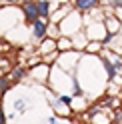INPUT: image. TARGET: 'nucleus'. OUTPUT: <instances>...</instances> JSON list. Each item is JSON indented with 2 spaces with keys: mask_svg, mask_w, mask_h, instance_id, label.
<instances>
[{
  "mask_svg": "<svg viewBox=\"0 0 122 124\" xmlns=\"http://www.w3.org/2000/svg\"><path fill=\"white\" fill-rule=\"evenodd\" d=\"M22 10H24V16H26V22L28 24H36L38 20H40V14H38V6L36 2H24L22 4Z\"/></svg>",
  "mask_w": 122,
  "mask_h": 124,
  "instance_id": "1",
  "label": "nucleus"
},
{
  "mask_svg": "<svg viewBox=\"0 0 122 124\" xmlns=\"http://www.w3.org/2000/svg\"><path fill=\"white\" fill-rule=\"evenodd\" d=\"M32 30H34V36H36V38H44V34H46V30H48V22L44 20V18H40V20L32 26Z\"/></svg>",
  "mask_w": 122,
  "mask_h": 124,
  "instance_id": "2",
  "label": "nucleus"
},
{
  "mask_svg": "<svg viewBox=\"0 0 122 124\" xmlns=\"http://www.w3.org/2000/svg\"><path fill=\"white\" fill-rule=\"evenodd\" d=\"M74 4H76L78 10H90V8H96L100 2H98V0H76Z\"/></svg>",
  "mask_w": 122,
  "mask_h": 124,
  "instance_id": "3",
  "label": "nucleus"
},
{
  "mask_svg": "<svg viewBox=\"0 0 122 124\" xmlns=\"http://www.w3.org/2000/svg\"><path fill=\"white\" fill-rule=\"evenodd\" d=\"M24 76H26V68L24 66H16V68H12V72H10V80L12 82H20Z\"/></svg>",
  "mask_w": 122,
  "mask_h": 124,
  "instance_id": "4",
  "label": "nucleus"
},
{
  "mask_svg": "<svg viewBox=\"0 0 122 124\" xmlns=\"http://www.w3.org/2000/svg\"><path fill=\"white\" fill-rule=\"evenodd\" d=\"M36 6H38V14H40V18L46 20L48 12H50V2H46V0H40V2H36Z\"/></svg>",
  "mask_w": 122,
  "mask_h": 124,
  "instance_id": "5",
  "label": "nucleus"
},
{
  "mask_svg": "<svg viewBox=\"0 0 122 124\" xmlns=\"http://www.w3.org/2000/svg\"><path fill=\"white\" fill-rule=\"evenodd\" d=\"M10 84H12V80H10V76H6V74H4V78H2V94H6V92H8V88H10Z\"/></svg>",
  "mask_w": 122,
  "mask_h": 124,
  "instance_id": "6",
  "label": "nucleus"
},
{
  "mask_svg": "<svg viewBox=\"0 0 122 124\" xmlns=\"http://www.w3.org/2000/svg\"><path fill=\"white\" fill-rule=\"evenodd\" d=\"M104 66H106V72H108V78H114V74H116V68H114L108 60L104 62Z\"/></svg>",
  "mask_w": 122,
  "mask_h": 124,
  "instance_id": "7",
  "label": "nucleus"
},
{
  "mask_svg": "<svg viewBox=\"0 0 122 124\" xmlns=\"http://www.w3.org/2000/svg\"><path fill=\"white\" fill-rule=\"evenodd\" d=\"M116 122H118V124H122V112H118V114H116Z\"/></svg>",
  "mask_w": 122,
  "mask_h": 124,
  "instance_id": "8",
  "label": "nucleus"
},
{
  "mask_svg": "<svg viewBox=\"0 0 122 124\" xmlns=\"http://www.w3.org/2000/svg\"><path fill=\"white\" fill-rule=\"evenodd\" d=\"M60 100H62L64 104H70V98H68V96H62V98H60Z\"/></svg>",
  "mask_w": 122,
  "mask_h": 124,
  "instance_id": "9",
  "label": "nucleus"
},
{
  "mask_svg": "<svg viewBox=\"0 0 122 124\" xmlns=\"http://www.w3.org/2000/svg\"><path fill=\"white\" fill-rule=\"evenodd\" d=\"M112 6H114V8H118V6H122V2H120V0H116V2H112Z\"/></svg>",
  "mask_w": 122,
  "mask_h": 124,
  "instance_id": "10",
  "label": "nucleus"
},
{
  "mask_svg": "<svg viewBox=\"0 0 122 124\" xmlns=\"http://www.w3.org/2000/svg\"><path fill=\"white\" fill-rule=\"evenodd\" d=\"M50 124H56V118H50Z\"/></svg>",
  "mask_w": 122,
  "mask_h": 124,
  "instance_id": "11",
  "label": "nucleus"
}]
</instances>
